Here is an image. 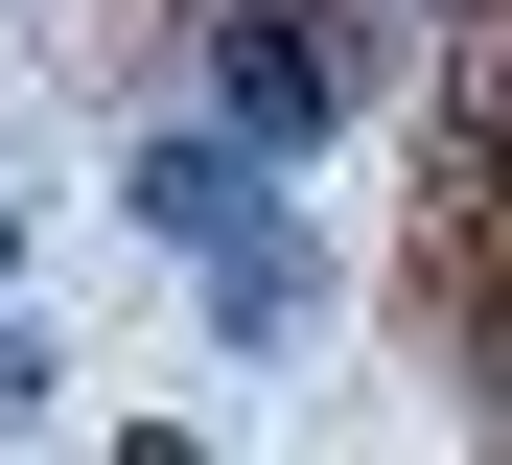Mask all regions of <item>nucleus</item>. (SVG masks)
<instances>
[{
  "mask_svg": "<svg viewBox=\"0 0 512 465\" xmlns=\"http://www.w3.org/2000/svg\"><path fill=\"white\" fill-rule=\"evenodd\" d=\"M210 93H233V140H326V117H350V24L233 0V24H210Z\"/></svg>",
  "mask_w": 512,
  "mask_h": 465,
  "instance_id": "1",
  "label": "nucleus"
},
{
  "mask_svg": "<svg viewBox=\"0 0 512 465\" xmlns=\"http://www.w3.org/2000/svg\"><path fill=\"white\" fill-rule=\"evenodd\" d=\"M140 210H163V233L233 279V326H280V303H303V256L256 233V163H233V140H163V163H140Z\"/></svg>",
  "mask_w": 512,
  "mask_h": 465,
  "instance_id": "2",
  "label": "nucleus"
},
{
  "mask_svg": "<svg viewBox=\"0 0 512 465\" xmlns=\"http://www.w3.org/2000/svg\"><path fill=\"white\" fill-rule=\"evenodd\" d=\"M489 419H512V279H489Z\"/></svg>",
  "mask_w": 512,
  "mask_h": 465,
  "instance_id": "3",
  "label": "nucleus"
},
{
  "mask_svg": "<svg viewBox=\"0 0 512 465\" xmlns=\"http://www.w3.org/2000/svg\"><path fill=\"white\" fill-rule=\"evenodd\" d=\"M489 163H512V70H489Z\"/></svg>",
  "mask_w": 512,
  "mask_h": 465,
  "instance_id": "4",
  "label": "nucleus"
}]
</instances>
